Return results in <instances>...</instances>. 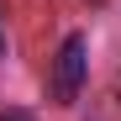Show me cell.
<instances>
[{"instance_id":"2","label":"cell","mask_w":121,"mask_h":121,"mask_svg":"<svg viewBox=\"0 0 121 121\" xmlns=\"http://www.w3.org/2000/svg\"><path fill=\"white\" fill-rule=\"evenodd\" d=\"M0 121H21V116H0Z\"/></svg>"},{"instance_id":"1","label":"cell","mask_w":121,"mask_h":121,"mask_svg":"<svg viewBox=\"0 0 121 121\" xmlns=\"http://www.w3.org/2000/svg\"><path fill=\"white\" fill-rule=\"evenodd\" d=\"M84 74H90V37L84 32H69L63 42H58V58H53V100L58 105H74L79 100Z\"/></svg>"}]
</instances>
